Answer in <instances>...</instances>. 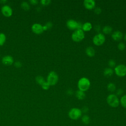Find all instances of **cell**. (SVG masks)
<instances>
[{
  "instance_id": "d4e9b609",
  "label": "cell",
  "mask_w": 126,
  "mask_h": 126,
  "mask_svg": "<svg viewBox=\"0 0 126 126\" xmlns=\"http://www.w3.org/2000/svg\"><path fill=\"white\" fill-rule=\"evenodd\" d=\"M41 86L42 88L45 90H47L49 89V88H50V85L48 83V82H46V81H45Z\"/></svg>"
},
{
  "instance_id": "9a60e30c",
  "label": "cell",
  "mask_w": 126,
  "mask_h": 126,
  "mask_svg": "<svg viewBox=\"0 0 126 126\" xmlns=\"http://www.w3.org/2000/svg\"><path fill=\"white\" fill-rule=\"evenodd\" d=\"M86 53L89 57H93L95 54V50L92 47L89 46L86 49Z\"/></svg>"
},
{
  "instance_id": "8992f818",
  "label": "cell",
  "mask_w": 126,
  "mask_h": 126,
  "mask_svg": "<svg viewBox=\"0 0 126 126\" xmlns=\"http://www.w3.org/2000/svg\"><path fill=\"white\" fill-rule=\"evenodd\" d=\"M105 41V36L103 33H98L95 34L93 39V42L94 45L100 46L103 44Z\"/></svg>"
},
{
  "instance_id": "5bb4252c",
  "label": "cell",
  "mask_w": 126,
  "mask_h": 126,
  "mask_svg": "<svg viewBox=\"0 0 126 126\" xmlns=\"http://www.w3.org/2000/svg\"><path fill=\"white\" fill-rule=\"evenodd\" d=\"M76 97L79 100L84 99L86 97V94L84 92L78 90L75 93Z\"/></svg>"
},
{
  "instance_id": "30bf717a",
  "label": "cell",
  "mask_w": 126,
  "mask_h": 126,
  "mask_svg": "<svg viewBox=\"0 0 126 126\" xmlns=\"http://www.w3.org/2000/svg\"><path fill=\"white\" fill-rule=\"evenodd\" d=\"M66 26L70 30H77L78 27V22L73 19H69L66 22Z\"/></svg>"
},
{
  "instance_id": "484cf974",
  "label": "cell",
  "mask_w": 126,
  "mask_h": 126,
  "mask_svg": "<svg viewBox=\"0 0 126 126\" xmlns=\"http://www.w3.org/2000/svg\"><path fill=\"white\" fill-rule=\"evenodd\" d=\"M108 64L109 66L110 67V68L111 67H115L116 62L114 60L110 59V60H109Z\"/></svg>"
},
{
  "instance_id": "f1b7e54d",
  "label": "cell",
  "mask_w": 126,
  "mask_h": 126,
  "mask_svg": "<svg viewBox=\"0 0 126 126\" xmlns=\"http://www.w3.org/2000/svg\"><path fill=\"white\" fill-rule=\"evenodd\" d=\"M94 12L95 13H96L97 14H99L101 12V9L99 7H97L94 8Z\"/></svg>"
},
{
  "instance_id": "1f68e13d",
  "label": "cell",
  "mask_w": 126,
  "mask_h": 126,
  "mask_svg": "<svg viewBox=\"0 0 126 126\" xmlns=\"http://www.w3.org/2000/svg\"><path fill=\"white\" fill-rule=\"evenodd\" d=\"M88 108L87 107H86V106H84L83 108H82V109L81 110V111H82V112H84V113H87V112H88Z\"/></svg>"
},
{
  "instance_id": "9c48e42d",
  "label": "cell",
  "mask_w": 126,
  "mask_h": 126,
  "mask_svg": "<svg viewBox=\"0 0 126 126\" xmlns=\"http://www.w3.org/2000/svg\"><path fill=\"white\" fill-rule=\"evenodd\" d=\"M32 30L34 33L37 34L42 33L44 31L43 26L38 23H35L32 25Z\"/></svg>"
},
{
  "instance_id": "7c38bea8",
  "label": "cell",
  "mask_w": 126,
  "mask_h": 126,
  "mask_svg": "<svg viewBox=\"0 0 126 126\" xmlns=\"http://www.w3.org/2000/svg\"><path fill=\"white\" fill-rule=\"evenodd\" d=\"M123 33L120 31H116L114 32L111 35V37L113 38V39L115 41H119L121 40L123 38Z\"/></svg>"
},
{
  "instance_id": "5b68a950",
  "label": "cell",
  "mask_w": 126,
  "mask_h": 126,
  "mask_svg": "<svg viewBox=\"0 0 126 126\" xmlns=\"http://www.w3.org/2000/svg\"><path fill=\"white\" fill-rule=\"evenodd\" d=\"M59 79L58 75L54 71H50L47 77V82L50 86H54L56 85Z\"/></svg>"
},
{
  "instance_id": "3957f363",
  "label": "cell",
  "mask_w": 126,
  "mask_h": 126,
  "mask_svg": "<svg viewBox=\"0 0 126 126\" xmlns=\"http://www.w3.org/2000/svg\"><path fill=\"white\" fill-rule=\"evenodd\" d=\"M82 112L81 110L78 108H72L68 113L69 118L73 120H77L82 116Z\"/></svg>"
},
{
  "instance_id": "8fae6325",
  "label": "cell",
  "mask_w": 126,
  "mask_h": 126,
  "mask_svg": "<svg viewBox=\"0 0 126 126\" xmlns=\"http://www.w3.org/2000/svg\"><path fill=\"white\" fill-rule=\"evenodd\" d=\"M83 4L86 9L91 10L94 8L95 2L94 0H85L83 1Z\"/></svg>"
},
{
  "instance_id": "ba28073f",
  "label": "cell",
  "mask_w": 126,
  "mask_h": 126,
  "mask_svg": "<svg viewBox=\"0 0 126 126\" xmlns=\"http://www.w3.org/2000/svg\"><path fill=\"white\" fill-rule=\"evenodd\" d=\"M2 14L7 17H10L12 14V8L7 5H5L3 6L1 9Z\"/></svg>"
},
{
  "instance_id": "4316f807",
  "label": "cell",
  "mask_w": 126,
  "mask_h": 126,
  "mask_svg": "<svg viewBox=\"0 0 126 126\" xmlns=\"http://www.w3.org/2000/svg\"><path fill=\"white\" fill-rule=\"evenodd\" d=\"M125 47H126V45L123 42H120L118 44V48L120 50H121V51L124 50L125 49Z\"/></svg>"
},
{
  "instance_id": "52a82bcc",
  "label": "cell",
  "mask_w": 126,
  "mask_h": 126,
  "mask_svg": "<svg viewBox=\"0 0 126 126\" xmlns=\"http://www.w3.org/2000/svg\"><path fill=\"white\" fill-rule=\"evenodd\" d=\"M114 71L116 74L119 77H124L126 75V65L120 64L115 66Z\"/></svg>"
},
{
  "instance_id": "6da1fadb",
  "label": "cell",
  "mask_w": 126,
  "mask_h": 126,
  "mask_svg": "<svg viewBox=\"0 0 126 126\" xmlns=\"http://www.w3.org/2000/svg\"><path fill=\"white\" fill-rule=\"evenodd\" d=\"M91 83L88 78L86 77L81 78L77 83L78 88L79 90L85 92L87 91L90 87Z\"/></svg>"
},
{
  "instance_id": "2e32d148",
  "label": "cell",
  "mask_w": 126,
  "mask_h": 126,
  "mask_svg": "<svg viewBox=\"0 0 126 126\" xmlns=\"http://www.w3.org/2000/svg\"><path fill=\"white\" fill-rule=\"evenodd\" d=\"M92 24L90 22H87L83 24L82 30L83 31L87 32V31H90L92 29Z\"/></svg>"
},
{
  "instance_id": "cb8c5ba5",
  "label": "cell",
  "mask_w": 126,
  "mask_h": 126,
  "mask_svg": "<svg viewBox=\"0 0 126 126\" xmlns=\"http://www.w3.org/2000/svg\"><path fill=\"white\" fill-rule=\"evenodd\" d=\"M21 7L25 10H28L30 9V5L27 2H23L21 3Z\"/></svg>"
},
{
  "instance_id": "d6986e66",
  "label": "cell",
  "mask_w": 126,
  "mask_h": 126,
  "mask_svg": "<svg viewBox=\"0 0 126 126\" xmlns=\"http://www.w3.org/2000/svg\"><path fill=\"white\" fill-rule=\"evenodd\" d=\"M103 32L105 34H109L112 31V28L110 26H105L102 29Z\"/></svg>"
},
{
  "instance_id": "7402d4cb",
  "label": "cell",
  "mask_w": 126,
  "mask_h": 126,
  "mask_svg": "<svg viewBox=\"0 0 126 126\" xmlns=\"http://www.w3.org/2000/svg\"><path fill=\"white\" fill-rule=\"evenodd\" d=\"M6 40L5 35L3 33H0V46L4 44Z\"/></svg>"
},
{
  "instance_id": "ffe728a7",
  "label": "cell",
  "mask_w": 126,
  "mask_h": 126,
  "mask_svg": "<svg viewBox=\"0 0 126 126\" xmlns=\"http://www.w3.org/2000/svg\"><path fill=\"white\" fill-rule=\"evenodd\" d=\"M107 88L109 91L113 92L116 90V87L114 83H109V84H108V85L107 86Z\"/></svg>"
},
{
  "instance_id": "d6a6232c",
  "label": "cell",
  "mask_w": 126,
  "mask_h": 126,
  "mask_svg": "<svg viewBox=\"0 0 126 126\" xmlns=\"http://www.w3.org/2000/svg\"><path fill=\"white\" fill-rule=\"evenodd\" d=\"M45 26L47 27V29H48L51 28L52 27V23H51V22H48L47 23H46V24L45 25Z\"/></svg>"
},
{
  "instance_id": "4dcf8cb0",
  "label": "cell",
  "mask_w": 126,
  "mask_h": 126,
  "mask_svg": "<svg viewBox=\"0 0 126 126\" xmlns=\"http://www.w3.org/2000/svg\"><path fill=\"white\" fill-rule=\"evenodd\" d=\"M14 65L16 67H21V66H22V63L21 62H15V64H14Z\"/></svg>"
},
{
  "instance_id": "ac0fdd59",
  "label": "cell",
  "mask_w": 126,
  "mask_h": 126,
  "mask_svg": "<svg viewBox=\"0 0 126 126\" xmlns=\"http://www.w3.org/2000/svg\"><path fill=\"white\" fill-rule=\"evenodd\" d=\"M81 120L82 123L85 125H88L90 122V118L87 115H84L81 118Z\"/></svg>"
},
{
  "instance_id": "83f0119b",
  "label": "cell",
  "mask_w": 126,
  "mask_h": 126,
  "mask_svg": "<svg viewBox=\"0 0 126 126\" xmlns=\"http://www.w3.org/2000/svg\"><path fill=\"white\" fill-rule=\"evenodd\" d=\"M40 2L43 5H47L50 3L51 0H41Z\"/></svg>"
},
{
  "instance_id": "f546056e",
  "label": "cell",
  "mask_w": 126,
  "mask_h": 126,
  "mask_svg": "<svg viewBox=\"0 0 126 126\" xmlns=\"http://www.w3.org/2000/svg\"><path fill=\"white\" fill-rule=\"evenodd\" d=\"M123 93V90L122 89H119L116 91V94L118 95H120Z\"/></svg>"
},
{
  "instance_id": "603a6c76",
  "label": "cell",
  "mask_w": 126,
  "mask_h": 126,
  "mask_svg": "<svg viewBox=\"0 0 126 126\" xmlns=\"http://www.w3.org/2000/svg\"><path fill=\"white\" fill-rule=\"evenodd\" d=\"M35 80H36V82L40 85H41L45 82L44 78L41 76H37L35 78Z\"/></svg>"
},
{
  "instance_id": "44dd1931",
  "label": "cell",
  "mask_w": 126,
  "mask_h": 126,
  "mask_svg": "<svg viewBox=\"0 0 126 126\" xmlns=\"http://www.w3.org/2000/svg\"><path fill=\"white\" fill-rule=\"evenodd\" d=\"M120 102L124 108H126V94H125L121 97Z\"/></svg>"
},
{
  "instance_id": "e575fe53",
  "label": "cell",
  "mask_w": 126,
  "mask_h": 126,
  "mask_svg": "<svg viewBox=\"0 0 126 126\" xmlns=\"http://www.w3.org/2000/svg\"><path fill=\"white\" fill-rule=\"evenodd\" d=\"M124 39L126 41V34L125 35V36H124Z\"/></svg>"
},
{
  "instance_id": "836d02e7",
  "label": "cell",
  "mask_w": 126,
  "mask_h": 126,
  "mask_svg": "<svg viewBox=\"0 0 126 126\" xmlns=\"http://www.w3.org/2000/svg\"><path fill=\"white\" fill-rule=\"evenodd\" d=\"M30 2L33 5L36 4L38 3V1L37 0H30Z\"/></svg>"
},
{
  "instance_id": "277c9868",
  "label": "cell",
  "mask_w": 126,
  "mask_h": 126,
  "mask_svg": "<svg viewBox=\"0 0 126 126\" xmlns=\"http://www.w3.org/2000/svg\"><path fill=\"white\" fill-rule=\"evenodd\" d=\"M85 37L84 32L81 29L76 30L71 34L72 39L75 42H79Z\"/></svg>"
},
{
  "instance_id": "d590c367",
  "label": "cell",
  "mask_w": 126,
  "mask_h": 126,
  "mask_svg": "<svg viewBox=\"0 0 126 126\" xmlns=\"http://www.w3.org/2000/svg\"></svg>"
},
{
  "instance_id": "7a4b0ae2",
  "label": "cell",
  "mask_w": 126,
  "mask_h": 126,
  "mask_svg": "<svg viewBox=\"0 0 126 126\" xmlns=\"http://www.w3.org/2000/svg\"><path fill=\"white\" fill-rule=\"evenodd\" d=\"M107 104L112 107H117L120 104V100L117 95L115 94H109L106 98Z\"/></svg>"
},
{
  "instance_id": "4fadbf2b",
  "label": "cell",
  "mask_w": 126,
  "mask_h": 126,
  "mask_svg": "<svg viewBox=\"0 0 126 126\" xmlns=\"http://www.w3.org/2000/svg\"><path fill=\"white\" fill-rule=\"evenodd\" d=\"M2 63L3 64L6 65H11L13 63V59L10 56H6L2 58Z\"/></svg>"
},
{
  "instance_id": "e0dca14e",
  "label": "cell",
  "mask_w": 126,
  "mask_h": 126,
  "mask_svg": "<svg viewBox=\"0 0 126 126\" xmlns=\"http://www.w3.org/2000/svg\"><path fill=\"white\" fill-rule=\"evenodd\" d=\"M113 70L112 68L110 67H107L104 69L103 71L104 75L106 77H109L111 76L113 74Z\"/></svg>"
}]
</instances>
